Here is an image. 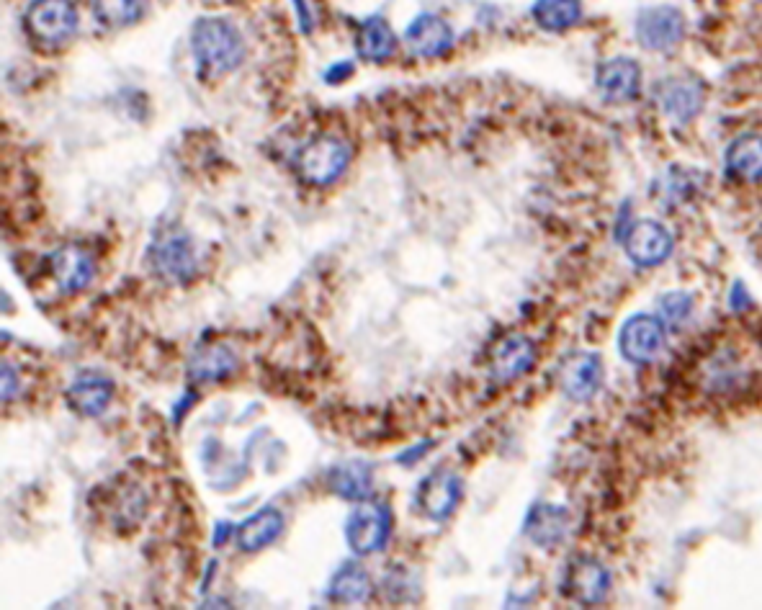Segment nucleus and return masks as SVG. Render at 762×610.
<instances>
[{
  "mask_svg": "<svg viewBox=\"0 0 762 610\" xmlns=\"http://www.w3.org/2000/svg\"><path fill=\"white\" fill-rule=\"evenodd\" d=\"M191 49L201 78H222L245 57L240 34L222 19L196 21L191 31Z\"/></svg>",
  "mask_w": 762,
  "mask_h": 610,
  "instance_id": "f257e3e1",
  "label": "nucleus"
},
{
  "mask_svg": "<svg viewBox=\"0 0 762 610\" xmlns=\"http://www.w3.org/2000/svg\"><path fill=\"white\" fill-rule=\"evenodd\" d=\"M348 165H351V147L345 139L333 134L309 139L297 152V173L309 186H330L343 176Z\"/></svg>",
  "mask_w": 762,
  "mask_h": 610,
  "instance_id": "f03ea898",
  "label": "nucleus"
},
{
  "mask_svg": "<svg viewBox=\"0 0 762 610\" xmlns=\"http://www.w3.org/2000/svg\"><path fill=\"white\" fill-rule=\"evenodd\" d=\"M26 34L42 49L65 47L78 31V13L70 0H34L24 16Z\"/></svg>",
  "mask_w": 762,
  "mask_h": 610,
  "instance_id": "7ed1b4c3",
  "label": "nucleus"
},
{
  "mask_svg": "<svg viewBox=\"0 0 762 610\" xmlns=\"http://www.w3.org/2000/svg\"><path fill=\"white\" fill-rule=\"evenodd\" d=\"M343 536L348 549L356 556L379 554L392 536V513L384 502L366 497L345 520Z\"/></svg>",
  "mask_w": 762,
  "mask_h": 610,
  "instance_id": "20e7f679",
  "label": "nucleus"
},
{
  "mask_svg": "<svg viewBox=\"0 0 762 610\" xmlns=\"http://www.w3.org/2000/svg\"><path fill=\"white\" fill-rule=\"evenodd\" d=\"M150 263L152 271L170 286L191 284L196 278V271H199L194 242L183 232H178V235L170 232V235L160 237L150 253Z\"/></svg>",
  "mask_w": 762,
  "mask_h": 610,
  "instance_id": "39448f33",
  "label": "nucleus"
},
{
  "mask_svg": "<svg viewBox=\"0 0 762 610\" xmlns=\"http://www.w3.org/2000/svg\"><path fill=\"white\" fill-rule=\"evenodd\" d=\"M685 16L672 6H649L636 16V39L644 49L667 52L683 39Z\"/></svg>",
  "mask_w": 762,
  "mask_h": 610,
  "instance_id": "423d86ee",
  "label": "nucleus"
},
{
  "mask_svg": "<svg viewBox=\"0 0 762 610\" xmlns=\"http://www.w3.org/2000/svg\"><path fill=\"white\" fill-rule=\"evenodd\" d=\"M618 348L631 363H647L665 348V325L652 315H636L626 320L618 335Z\"/></svg>",
  "mask_w": 762,
  "mask_h": 610,
  "instance_id": "0eeeda50",
  "label": "nucleus"
},
{
  "mask_svg": "<svg viewBox=\"0 0 762 610\" xmlns=\"http://www.w3.org/2000/svg\"><path fill=\"white\" fill-rule=\"evenodd\" d=\"M623 248L636 266L652 268L665 263L667 255L672 253V237L660 222L642 219L623 232Z\"/></svg>",
  "mask_w": 762,
  "mask_h": 610,
  "instance_id": "6e6552de",
  "label": "nucleus"
},
{
  "mask_svg": "<svg viewBox=\"0 0 762 610\" xmlns=\"http://www.w3.org/2000/svg\"><path fill=\"white\" fill-rule=\"evenodd\" d=\"M461 497H464L461 479L451 472H436L418 487V508L425 518L441 523L456 513Z\"/></svg>",
  "mask_w": 762,
  "mask_h": 610,
  "instance_id": "1a4fd4ad",
  "label": "nucleus"
},
{
  "mask_svg": "<svg viewBox=\"0 0 762 610\" xmlns=\"http://www.w3.org/2000/svg\"><path fill=\"white\" fill-rule=\"evenodd\" d=\"M49 268H52V278L62 294H78V291L88 289L96 276V260L78 245H65V248L55 250L49 258Z\"/></svg>",
  "mask_w": 762,
  "mask_h": 610,
  "instance_id": "9d476101",
  "label": "nucleus"
},
{
  "mask_svg": "<svg viewBox=\"0 0 762 610\" xmlns=\"http://www.w3.org/2000/svg\"><path fill=\"white\" fill-rule=\"evenodd\" d=\"M595 85L600 96L611 103H629L639 96L642 88V70L629 57H613L603 62L595 73Z\"/></svg>",
  "mask_w": 762,
  "mask_h": 610,
  "instance_id": "9b49d317",
  "label": "nucleus"
},
{
  "mask_svg": "<svg viewBox=\"0 0 762 610\" xmlns=\"http://www.w3.org/2000/svg\"><path fill=\"white\" fill-rule=\"evenodd\" d=\"M536 345L526 335H508L495 345L490 358V374L497 381H515L533 369Z\"/></svg>",
  "mask_w": 762,
  "mask_h": 610,
  "instance_id": "f8f14e48",
  "label": "nucleus"
},
{
  "mask_svg": "<svg viewBox=\"0 0 762 610\" xmlns=\"http://www.w3.org/2000/svg\"><path fill=\"white\" fill-rule=\"evenodd\" d=\"M284 513L279 508H261L258 513H253L250 518H245L240 526L235 528V544L237 549L245 551V554H258V551L268 549L271 544L279 541V536L284 533Z\"/></svg>",
  "mask_w": 762,
  "mask_h": 610,
  "instance_id": "ddd939ff",
  "label": "nucleus"
},
{
  "mask_svg": "<svg viewBox=\"0 0 762 610\" xmlns=\"http://www.w3.org/2000/svg\"><path fill=\"white\" fill-rule=\"evenodd\" d=\"M114 381L98 374H83L67 387V407L80 417H101L114 399Z\"/></svg>",
  "mask_w": 762,
  "mask_h": 610,
  "instance_id": "4468645a",
  "label": "nucleus"
},
{
  "mask_svg": "<svg viewBox=\"0 0 762 610\" xmlns=\"http://www.w3.org/2000/svg\"><path fill=\"white\" fill-rule=\"evenodd\" d=\"M405 42L410 47L412 55L433 60V57L446 55L451 44H454V31L443 19L433 16V13H423L412 21L405 31Z\"/></svg>",
  "mask_w": 762,
  "mask_h": 610,
  "instance_id": "2eb2a0df",
  "label": "nucleus"
},
{
  "mask_svg": "<svg viewBox=\"0 0 762 610\" xmlns=\"http://www.w3.org/2000/svg\"><path fill=\"white\" fill-rule=\"evenodd\" d=\"M603 384V361L595 353H575L562 366V389L569 399L585 402Z\"/></svg>",
  "mask_w": 762,
  "mask_h": 610,
  "instance_id": "dca6fc26",
  "label": "nucleus"
},
{
  "mask_svg": "<svg viewBox=\"0 0 762 610\" xmlns=\"http://www.w3.org/2000/svg\"><path fill=\"white\" fill-rule=\"evenodd\" d=\"M662 111L678 124H688L703 106V88L696 78H670L660 93Z\"/></svg>",
  "mask_w": 762,
  "mask_h": 610,
  "instance_id": "f3484780",
  "label": "nucleus"
},
{
  "mask_svg": "<svg viewBox=\"0 0 762 610\" xmlns=\"http://www.w3.org/2000/svg\"><path fill=\"white\" fill-rule=\"evenodd\" d=\"M608 587H611V577H608L603 564L593 562V559L572 562L567 572V592L577 603L598 605L605 598Z\"/></svg>",
  "mask_w": 762,
  "mask_h": 610,
  "instance_id": "a211bd4d",
  "label": "nucleus"
},
{
  "mask_svg": "<svg viewBox=\"0 0 762 610\" xmlns=\"http://www.w3.org/2000/svg\"><path fill=\"white\" fill-rule=\"evenodd\" d=\"M726 173L737 181H762V134H742L726 147Z\"/></svg>",
  "mask_w": 762,
  "mask_h": 610,
  "instance_id": "6ab92c4d",
  "label": "nucleus"
},
{
  "mask_svg": "<svg viewBox=\"0 0 762 610\" xmlns=\"http://www.w3.org/2000/svg\"><path fill=\"white\" fill-rule=\"evenodd\" d=\"M330 492L348 502H361L374 490V472L366 461H343L327 474Z\"/></svg>",
  "mask_w": 762,
  "mask_h": 610,
  "instance_id": "aec40b11",
  "label": "nucleus"
},
{
  "mask_svg": "<svg viewBox=\"0 0 762 610\" xmlns=\"http://www.w3.org/2000/svg\"><path fill=\"white\" fill-rule=\"evenodd\" d=\"M569 526V515L564 508H557V505H533L531 513L526 518V528L523 531L528 533L536 546H557L559 541L564 538Z\"/></svg>",
  "mask_w": 762,
  "mask_h": 610,
  "instance_id": "412c9836",
  "label": "nucleus"
},
{
  "mask_svg": "<svg viewBox=\"0 0 762 610\" xmlns=\"http://www.w3.org/2000/svg\"><path fill=\"white\" fill-rule=\"evenodd\" d=\"M237 371V356L222 343L204 345L191 358L188 374L196 381H222Z\"/></svg>",
  "mask_w": 762,
  "mask_h": 610,
  "instance_id": "4be33fe9",
  "label": "nucleus"
},
{
  "mask_svg": "<svg viewBox=\"0 0 762 610\" xmlns=\"http://www.w3.org/2000/svg\"><path fill=\"white\" fill-rule=\"evenodd\" d=\"M330 600L340 605H363L371 598V577L369 572L358 562H345L338 572L333 574L330 590H327Z\"/></svg>",
  "mask_w": 762,
  "mask_h": 610,
  "instance_id": "5701e85b",
  "label": "nucleus"
},
{
  "mask_svg": "<svg viewBox=\"0 0 762 610\" xmlns=\"http://www.w3.org/2000/svg\"><path fill=\"white\" fill-rule=\"evenodd\" d=\"M397 49V37L384 19H369L358 31V52L363 60L387 62Z\"/></svg>",
  "mask_w": 762,
  "mask_h": 610,
  "instance_id": "b1692460",
  "label": "nucleus"
},
{
  "mask_svg": "<svg viewBox=\"0 0 762 610\" xmlns=\"http://www.w3.org/2000/svg\"><path fill=\"white\" fill-rule=\"evenodd\" d=\"M580 0H536L533 19L544 31H567L580 21Z\"/></svg>",
  "mask_w": 762,
  "mask_h": 610,
  "instance_id": "393cba45",
  "label": "nucleus"
},
{
  "mask_svg": "<svg viewBox=\"0 0 762 610\" xmlns=\"http://www.w3.org/2000/svg\"><path fill=\"white\" fill-rule=\"evenodd\" d=\"M147 0H93V13L106 29H127L145 16Z\"/></svg>",
  "mask_w": 762,
  "mask_h": 610,
  "instance_id": "a878e982",
  "label": "nucleus"
},
{
  "mask_svg": "<svg viewBox=\"0 0 762 610\" xmlns=\"http://www.w3.org/2000/svg\"><path fill=\"white\" fill-rule=\"evenodd\" d=\"M690 307H693V302H690L685 294H667L665 299H662V312H665V317H670V320L675 322L685 320Z\"/></svg>",
  "mask_w": 762,
  "mask_h": 610,
  "instance_id": "bb28decb",
  "label": "nucleus"
},
{
  "mask_svg": "<svg viewBox=\"0 0 762 610\" xmlns=\"http://www.w3.org/2000/svg\"><path fill=\"white\" fill-rule=\"evenodd\" d=\"M16 384H19L16 371H13L8 363H3V399H6V402L16 394Z\"/></svg>",
  "mask_w": 762,
  "mask_h": 610,
  "instance_id": "cd10ccee",
  "label": "nucleus"
},
{
  "mask_svg": "<svg viewBox=\"0 0 762 610\" xmlns=\"http://www.w3.org/2000/svg\"><path fill=\"white\" fill-rule=\"evenodd\" d=\"M353 75V65L351 62H343V65H333V70H327L325 80L327 83H340V80L351 78Z\"/></svg>",
  "mask_w": 762,
  "mask_h": 610,
  "instance_id": "c85d7f7f",
  "label": "nucleus"
},
{
  "mask_svg": "<svg viewBox=\"0 0 762 610\" xmlns=\"http://www.w3.org/2000/svg\"><path fill=\"white\" fill-rule=\"evenodd\" d=\"M227 533H235V528H232L230 523H217V528H214V544L222 546L224 538H227Z\"/></svg>",
  "mask_w": 762,
  "mask_h": 610,
  "instance_id": "c756f323",
  "label": "nucleus"
},
{
  "mask_svg": "<svg viewBox=\"0 0 762 610\" xmlns=\"http://www.w3.org/2000/svg\"><path fill=\"white\" fill-rule=\"evenodd\" d=\"M297 13H299V16H302V29L304 31H312V19H309L307 3H304V0H297Z\"/></svg>",
  "mask_w": 762,
  "mask_h": 610,
  "instance_id": "7c9ffc66",
  "label": "nucleus"
}]
</instances>
